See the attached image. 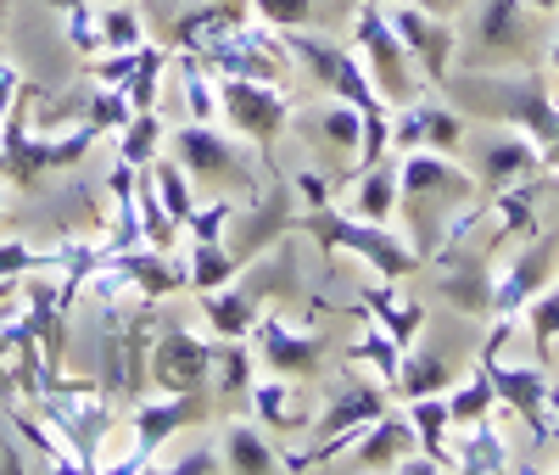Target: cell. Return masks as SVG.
I'll return each instance as SVG.
<instances>
[{
	"mask_svg": "<svg viewBox=\"0 0 559 475\" xmlns=\"http://www.w3.org/2000/svg\"><path fill=\"white\" fill-rule=\"evenodd\" d=\"M476 174L453 152H397V207L408 224V247L426 263L442 252L448 224L476 207Z\"/></svg>",
	"mask_w": 559,
	"mask_h": 475,
	"instance_id": "cell-1",
	"label": "cell"
},
{
	"mask_svg": "<svg viewBox=\"0 0 559 475\" xmlns=\"http://www.w3.org/2000/svg\"><path fill=\"white\" fill-rule=\"evenodd\" d=\"M34 84H23L17 95V107L0 118V179L17 185V190H34L45 174H62V168H79L90 152H96V129H57V134H34L28 129V107H34Z\"/></svg>",
	"mask_w": 559,
	"mask_h": 475,
	"instance_id": "cell-2",
	"label": "cell"
},
{
	"mask_svg": "<svg viewBox=\"0 0 559 475\" xmlns=\"http://www.w3.org/2000/svg\"><path fill=\"white\" fill-rule=\"evenodd\" d=\"M302 235H313L324 258H358L364 269H376V280H408L414 269H426V258H419L408 247V235H397L392 224H369L358 213H342V207H308L297 218Z\"/></svg>",
	"mask_w": 559,
	"mask_h": 475,
	"instance_id": "cell-3",
	"label": "cell"
},
{
	"mask_svg": "<svg viewBox=\"0 0 559 475\" xmlns=\"http://www.w3.org/2000/svg\"><path fill=\"white\" fill-rule=\"evenodd\" d=\"M459 68H537V12L526 0H471L459 34Z\"/></svg>",
	"mask_w": 559,
	"mask_h": 475,
	"instance_id": "cell-4",
	"label": "cell"
},
{
	"mask_svg": "<svg viewBox=\"0 0 559 475\" xmlns=\"http://www.w3.org/2000/svg\"><path fill=\"white\" fill-rule=\"evenodd\" d=\"M353 51H358L369 84H376V95L392 112L426 95V79H419V68L408 62L403 39H397V28L386 17V0H358V12H353Z\"/></svg>",
	"mask_w": 559,
	"mask_h": 475,
	"instance_id": "cell-5",
	"label": "cell"
},
{
	"mask_svg": "<svg viewBox=\"0 0 559 475\" xmlns=\"http://www.w3.org/2000/svg\"><path fill=\"white\" fill-rule=\"evenodd\" d=\"M218 79V123L247 140L252 152H274L292 123V95L280 79H241V73H213Z\"/></svg>",
	"mask_w": 559,
	"mask_h": 475,
	"instance_id": "cell-6",
	"label": "cell"
},
{
	"mask_svg": "<svg viewBox=\"0 0 559 475\" xmlns=\"http://www.w3.org/2000/svg\"><path fill=\"white\" fill-rule=\"evenodd\" d=\"M34 408L68 431V442L79 448L84 470H102V448H107V437H112V403H107V392L96 387V380L51 375V380L34 392Z\"/></svg>",
	"mask_w": 559,
	"mask_h": 475,
	"instance_id": "cell-7",
	"label": "cell"
},
{
	"mask_svg": "<svg viewBox=\"0 0 559 475\" xmlns=\"http://www.w3.org/2000/svg\"><path fill=\"white\" fill-rule=\"evenodd\" d=\"M207 414L202 392H157V397H134L129 403V453L107 459V475H146L157 464V453Z\"/></svg>",
	"mask_w": 559,
	"mask_h": 475,
	"instance_id": "cell-8",
	"label": "cell"
},
{
	"mask_svg": "<svg viewBox=\"0 0 559 475\" xmlns=\"http://www.w3.org/2000/svg\"><path fill=\"white\" fill-rule=\"evenodd\" d=\"M286 51H292V68H302L324 95H331V102H347L358 112H392L381 95H376V84H369V73H364L353 45H336V39H324L313 28H292L286 34Z\"/></svg>",
	"mask_w": 559,
	"mask_h": 475,
	"instance_id": "cell-9",
	"label": "cell"
},
{
	"mask_svg": "<svg viewBox=\"0 0 559 475\" xmlns=\"http://www.w3.org/2000/svg\"><path fill=\"white\" fill-rule=\"evenodd\" d=\"M509 330H515V324H492V342H481L476 364H481L487 380H492V397H498L509 414H515L537 442H554V419H548V392H554V380L543 375V364H503V358H498V347H503Z\"/></svg>",
	"mask_w": 559,
	"mask_h": 475,
	"instance_id": "cell-10",
	"label": "cell"
},
{
	"mask_svg": "<svg viewBox=\"0 0 559 475\" xmlns=\"http://www.w3.org/2000/svg\"><path fill=\"white\" fill-rule=\"evenodd\" d=\"M168 157L191 174L197 185H213L218 197L229 185H247V140H236L224 123H197L185 118L174 134H168Z\"/></svg>",
	"mask_w": 559,
	"mask_h": 475,
	"instance_id": "cell-11",
	"label": "cell"
},
{
	"mask_svg": "<svg viewBox=\"0 0 559 475\" xmlns=\"http://www.w3.org/2000/svg\"><path fill=\"white\" fill-rule=\"evenodd\" d=\"M386 17H392V28L403 39L408 62L419 68V79H426V90H442L453 79V68H459V28L442 12L414 7V0H392Z\"/></svg>",
	"mask_w": 559,
	"mask_h": 475,
	"instance_id": "cell-12",
	"label": "cell"
},
{
	"mask_svg": "<svg viewBox=\"0 0 559 475\" xmlns=\"http://www.w3.org/2000/svg\"><path fill=\"white\" fill-rule=\"evenodd\" d=\"M247 342H252L258 369L292 375V380H308V375L319 369V358H324V336H319V330L292 324L286 313H258V324H252Z\"/></svg>",
	"mask_w": 559,
	"mask_h": 475,
	"instance_id": "cell-13",
	"label": "cell"
},
{
	"mask_svg": "<svg viewBox=\"0 0 559 475\" xmlns=\"http://www.w3.org/2000/svg\"><path fill=\"white\" fill-rule=\"evenodd\" d=\"M464 118L453 102H408L392 112V152H459L464 146Z\"/></svg>",
	"mask_w": 559,
	"mask_h": 475,
	"instance_id": "cell-14",
	"label": "cell"
},
{
	"mask_svg": "<svg viewBox=\"0 0 559 475\" xmlns=\"http://www.w3.org/2000/svg\"><path fill=\"white\" fill-rule=\"evenodd\" d=\"M548 241L543 235H532V241H521V252L509 258L503 269H492V302H487V319L492 324H521V308L543 292L548 280Z\"/></svg>",
	"mask_w": 559,
	"mask_h": 475,
	"instance_id": "cell-15",
	"label": "cell"
},
{
	"mask_svg": "<svg viewBox=\"0 0 559 475\" xmlns=\"http://www.w3.org/2000/svg\"><path fill=\"white\" fill-rule=\"evenodd\" d=\"M152 380L163 392H202L213 380V342L197 336V330L168 324L152 347Z\"/></svg>",
	"mask_w": 559,
	"mask_h": 475,
	"instance_id": "cell-16",
	"label": "cell"
},
{
	"mask_svg": "<svg viewBox=\"0 0 559 475\" xmlns=\"http://www.w3.org/2000/svg\"><path fill=\"white\" fill-rule=\"evenodd\" d=\"M476 185L487 190H503V185H515V179H532L543 174V152H537V140L515 123H492V134L481 140V157H476Z\"/></svg>",
	"mask_w": 559,
	"mask_h": 475,
	"instance_id": "cell-17",
	"label": "cell"
},
{
	"mask_svg": "<svg viewBox=\"0 0 559 475\" xmlns=\"http://www.w3.org/2000/svg\"><path fill=\"white\" fill-rule=\"evenodd\" d=\"M252 23V12L247 7H236V0H207V7H197V12H179L174 17V28H168V45L174 51H191V57H213V51H224L229 39H236L241 28Z\"/></svg>",
	"mask_w": 559,
	"mask_h": 475,
	"instance_id": "cell-18",
	"label": "cell"
},
{
	"mask_svg": "<svg viewBox=\"0 0 559 475\" xmlns=\"http://www.w3.org/2000/svg\"><path fill=\"white\" fill-rule=\"evenodd\" d=\"M414 448H419V442H414L408 414L386 408V414H376L369 425H358L353 442H347V453H342L336 464H347V470H397V459L414 453Z\"/></svg>",
	"mask_w": 559,
	"mask_h": 475,
	"instance_id": "cell-19",
	"label": "cell"
},
{
	"mask_svg": "<svg viewBox=\"0 0 559 475\" xmlns=\"http://www.w3.org/2000/svg\"><path fill=\"white\" fill-rule=\"evenodd\" d=\"M247 408H252V419L263 425L269 437H292V431H302V425L313 419V403L297 392V380L292 375H252V387H247Z\"/></svg>",
	"mask_w": 559,
	"mask_h": 475,
	"instance_id": "cell-20",
	"label": "cell"
},
{
	"mask_svg": "<svg viewBox=\"0 0 559 475\" xmlns=\"http://www.w3.org/2000/svg\"><path fill=\"white\" fill-rule=\"evenodd\" d=\"M118 269H123V280H129V292L140 297V302H163V297H174V292H185L191 285V274H185V263H174L168 252H157V247H129V252H107Z\"/></svg>",
	"mask_w": 559,
	"mask_h": 475,
	"instance_id": "cell-21",
	"label": "cell"
},
{
	"mask_svg": "<svg viewBox=\"0 0 559 475\" xmlns=\"http://www.w3.org/2000/svg\"><path fill=\"white\" fill-rule=\"evenodd\" d=\"M543 185L548 179H515V185H503V190H492V197L481 202L487 207V218L498 224L492 229V241H532L537 235V202H543Z\"/></svg>",
	"mask_w": 559,
	"mask_h": 475,
	"instance_id": "cell-22",
	"label": "cell"
},
{
	"mask_svg": "<svg viewBox=\"0 0 559 475\" xmlns=\"http://www.w3.org/2000/svg\"><path fill=\"white\" fill-rule=\"evenodd\" d=\"M386 408H392V392L381 387V380H358L353 375V387H342L331 403L319 408V442L324 437H347V431H358V425H369Z\"/></svg>",
	"mask_w": 559,
	"mask_h": 475,
	"instance_id": "cell-23",
	"label": "cell"
},
{
	"mask_svg": "<svg viewBox=\"0 0 559 475\" xmlns=\"http://www.w3.org/2000/svg\"><path fill=\"white\" fill-rule=\"evenodd\" d=\"M364 308H369V319H376L397 347H414L419 336H426V302L403 297V292H397V280L369 285V292H364Z\"/></svg>",
	"mask_w": 559,
	"mask_h": 475,
	"instance_id": "cell-24",
	"label": "cell"
},
{
	"mask_svg": "<svg viewBox=\"0 0 559 475\" xmlns=\"http://www.w3.org/2000/svg\"><path fill=\"white\" fill-rule=\"evenodd\" d=\"M258 297L241 292L236 280L218 285V292H202V324H207V336L213 342H247L252 336V324H258Z\"/></svg>",
	"mask_w": 559,
	"mask_h": 475,
	"instance_id": "cell-25",
	"label": "cell"
},
{
	"mask_svg": "<svg viewBox=\"0 0 559 475\" xmlns=\"http://www.w3.org/2000/svg\"><path fill=\"white\" fill-rule=\"evenodd\" d=\"M224 470H241V475H269V470H286V453L274 448V437L263 431L258 419H236V425H224Z\"/></svg>",
	"mask_w": 559,
	"mask_h": 475,
	"instance_id": "cell-26",
	"label": "cell"
},
{
	"mask_svg": "<svg viewBox=\"0 0 559 475\" xmlns=\"http://www.w3.org/2000/svg\"><path fill=\"white\" fill-rule=\"evenodd\" d=\"M453 470H464V475H498V470H509V448H503V431L492 425V414L487 419H476V425H453Z\"/></svg>",
	"mask_w": 559,
	"mask_h": 475,
	"instance_id": "cell-27",
	"label": "cell"
},
{
	"mask_svg": "<svg viewBox=\"0 0 559 475\" xmlns=\"http://www.w3.org/2000/svg\"><path fill=\"white\" fill-rule=\"evenodd\" d=\"M403 414H408V425H414V442H419V453L426 459H437L442 464V475L453 470V414H448V392H431V397H408L403 403Z\"/></svg>",
	"mask_w": 559,
	"mask_h": 475,
	"instance_id": "cell-28",
	"label": "cell"
},
{
	"mask_svg": "<svg viewBox=\"0 0 559 475\" xmlns=\"http://www.w3.org/2000/svg\"><path fill=\"white\" fill-rule=\"evenodd\" d=\"M347 179H353L347 213H358V218H369V224H392V213H397V152L381 157L376 168L347 174Z\"/></svg>",
	"mask_w": 559,
	"mask_h": 475,
	"instance_id": "cell-29",
	"label": "cell"
},
{
	"mask_svg": "<svg viewBox=\"0 0 559 475\" xmlns=\"http://www.w3.org/2000/svg\"><path fill=\"white\" fill-rule=\"evenodd\" d=\"M7 419L17 425V437L28 442V448H39V459L51 464V470H62V475H84V459H79V448L68 442V431L57 419H45L39 408L28 414V408H7Z\"/></svg>",
	"mask_w": 559,
	"mask_h": 475,
	"instance_id": "cell-30",
	"label": "cell"
},
{
	"mask_svg": "<svg viewBox=\"0 0 559 475\" xmlns=\"http://www.w3.org/2000/svg\"><path fill=\"white\" fill-rule=\"evenodd\" d=\"M453 387V364H448V353H437V347H403V358H397V380H392V397H431V392H448Z\"/></svg>",
	"mask_w": 559,
	"mask_h": 475,
	"instance_id": "cell-31",
	"label": "cell"
},
{
	"mask_svg": "<svg viewBox=\"0 0 559 475\" xmlns=\"http://www.w3.org/2000/svg\"><path fill=\"white\" fill-rule=\"evenodd\" d=\"M168 73L179 79V107H185V118L218 123V79H213V68H207L202 57H191V51H174Z\"/></svg>",
	"mask_w": 559,
	"mask_h": 475,
	"instance_id": "cell-32",
	"label": "cell"
},
{
	"mask_svg": "<svg viewBox=\"0 0 559 475\" xmlns=\"http://www.w3.org/2000/svg\"><path fill=\"white\" fill-rule=\"evenodd\" d=\"M308 129H319V146L336 152V157L347 163V174H353L358 146H364V112L347 107V102H324L319 112H308Z\"/></svg>",
	"mask_w": 559,
	"mask_h": 475,
	"instance_id": "cell-33",
	"label": "cell"
},
{
	"mask_svg": "<svg viewBox=\"0 0 559 475\" xmlns=\"http://www.w3.org/2000/svg\"><path fill=\"white\" fill-rule=\"evenodd\" d=\"M185 274H191V292H218V285H229L241 274V252L229 241H191V252H185Z\"/></svg>",
	"mask_w": 559,
	"mask_h": 475,
	"instance_id": "cell-34",
	"label": "cell"
},
{
	"mask_svg": "<svg viewBox=\"0 0 559 475\" xmlns=\"http://www.w3.org/2000/svg\"><path fill=\"white\" fill-rule=\"evenodd\" d=\"M397 358H403V347L386 336V330H381L376 319H369V324L358 330V336H353V347H347V364H353V369H364L369 380H381L386 392H392V380H397Z\"/></svg>",
	"mask_w": 559,
	"mask_h": 475,
	"instance_id": "cell-35",
	"label": "cell"
},
{
	"mask_svg": "<svg viewBox=\"0 0 559 475\" xmlns=\"http://www.w3.org/2000/svg\"><path fill=\"white\" fill-rule=\"evenodd\" d=\"M448 274H442V297L459 308V313H476L487 319V302H492V269L481 263H459V258H442Z\"/></svg>",
	"mask_w": 559,
	"mask_h": 475,
	"instance_id": "cell-36",
	"label": "cell"
},
{
	"mask_svg": "<svg viewBox=\"0 0 559 475\" xmlns=\"http://www.w3.org/2000/svg\"><path fill=\"white\" fill-rule=\"evenodd\" d=\"M146 179H152V190H157V197H163V207L174 213V224L185 229V218L197 213V179L185 174V168H179V163H174L168 152H157V157H152Z\"/></svg>",
	"mask_w": 559,
	"mask_h": 475,
	"instance_id": "cell-37",
	"label": "cell"
},
{
	"mask_svg": "<svg viewBox=\"0 0 559 475\" xmlns=\"http://www.w3.org/2000/svg\"><path fill=\"white\" fill-rule=\"evenodd\" d=\"M112 140H118V157H123L129 168H152V157L163 152L168 129H163V118H157V107H152V112H129V123H123Z\"/></svg>",
	"mask_w": 559,
	"mask_h": 475,
	"instance_id": "cell-38",
	"label": "cell"
},
{
	"mask_svg": "<svg viewBox=\"0 0 559 475\" xmlns=\"http://www.w3.org/2000/svg\"><path fill=\"white\" fill-rule=\"evenodd\" d=\"M134 207H140V235H146V247L174 252V241H179V224H174V213L163 207V197L152 190L146 168H134Z\"/></svg>",
	"mask_w": 559,
	"mask_h": 475,
	"instance_id": "cell-39",
	"label": "cell"
},
{
	"mask_svg": "<svg viewBox=\"0 0 559 475\" xmlns=\"http://www.w3.org/2000/svg\"><path fill=\"white\" fill-rule=\"evenodd\" d=\"M252 375H258L252 342H213V387H218V397H247Z\"/></svg>",
	"mask_w": 559,
	"mask_h": 475,
	"instance_id": "cell-40",
	"label": "cell"
},
{
	"mask_svg": "<svg viewBox=\"0 0 559 475\" xmlns=\"http://www.w3.org/2000/svg\"><path fill=\"white\" fill-rule=\"evenodd\" d=\"M96 28H102V51H140L146 45V17L134 12V0H107L96 12Z\"/></svg>",
	"mask_w": 559,
	"mask_h": 475,
	"instance_id": "cell-41",
	"label": "cell"
},
{
	"mask_svg": "<svg viewBox=\"0 0 559 475\" xmlns=\"http://www.w3.org/2000/svg\"><path fill=\"white\" fill-rule=\"evenodd\" d=\"M492 380H487V369L476 364L464 380H453L448 387V414H453V425H476V419H487L492 414Z\"/></svg>",
	"mask_w": 559,
	"mask_h": 475,
	"instance_id": "cell-42",
	"label": "cell"
},
{
	"mask_svg": "<svg viewBox=\"0 0 559 475\" xmlns=\"http://www.w3.org/2000/svg\"><path fill=\"white\" fill-rule=\"evenodd\" d=\"M521 324H526V336H532L537 364H548L554 358V342H559V292H537L521 308Z\"/></svg>",
	"mask_w": 559,
	"mask_h": 475,
	"instance_id": "cell-43",
	"label": "cell"
},
{
	"mask_svg": "<svg viewBox=\"0 0 559 475\" xmlns=\"http://www.w3.org/2000/svg\"><path fill=\"white\" fill-rule=\"evenodd\" d=\"M84 129H96L102 140L107 134H118L123 123H129V102H123V90H107V84H96L84 95V118H79Z\"/></svg>",
	"mask_w": 559,
	"mask_h": 475,
	"instance_id": "cell-44",
	"label": "cell"
},
{
	"mask_svg": "<svg viewBox=\"0 0 559 475\" xmlns=\"http://www.w3.org/2000/svg\"><path fill=\"white\" fill-rule=\"evenodd\" d=\"M241 218V207L229 197H213V202H197V213L185 218V235L191 241H229V224Z\"/></svg>",
	"mask_w": 559,
	"mask_h": 475,
	"instance_id": "cell-45",
	"label": "cell"
},
{
	"mask_svg": "<svg viewBox=\"0 0 559 475\" xmlns=\"http://www.w3.org/2000/svg\"><path fill=\"white\" fill-rule=\"evenodd\" d=\"M152 470H163V475H218L224 470V453L213 442H185V453H168L163 448Z\"/></svg>",
	"mask_w": 559,
	"mask_h": 475,
	"instance_id": "cell-46",
	"label": "cell"
},
{
	"mask_svg": "<svg viewBox=\"0 0 559 475\" xmlns=\"http://www.w3.org/2000/svg\"><path fill=\"white\" fill-rule=\"evenodd\" d=\"M263 28L292 34V28H313V0H252L247 7Z\"/></svg>",
	"mask_w": 559,
	"mask_h": 475,
	"instance_id": "cell-47",
	"label": "cell"
},
{
	"mask_svg": "<svg viewBox=\"0 0 559 475\" xmlns=\"http://www.w3.org/2000/svg\"><path fill=\"white\" fill-rule=\"evenodd\" d=\"M34 269H57V252H39V247H28V241H0V280H23V274H34Z\"/></svg>",
	"mask_w": 559,
	"mask_h": 475,
	"instance_id": "cell-48",
	"label": "cell"
},
{
	"mask_svg": "<svg viewBox=\"0 0 559 475\" xmlns=\"http://www.w3.org/2000/svg\"><path fill=\"white\" fill-rule=\"evenodd\" d=\"M68 45H73L79 57H96V51H102V28H96V12H90V0L68 12Z\"/></svg>",
	"mask_w": 559,
	"mask_h": 475,
	"instance_id": "cell-49",
	"label": "cell"
},
{
	"mask_svg": "<svg viewBox=\"0 0 559 475\" xmlns=\"http://www.w3.org/2000/svg\"><path fill=\"white\" fill-rule=\"evenodd\" d=\"M292 190L302 197V213L308 207H331V174H319V168H297L292 174Z\"/></svg>",
	"mask_w": 559,
	"mask_h": 475,
	"instance_id": "cell-50",
	"label": "cell"
},
{
	"mask_svg": "<svg viewBox=\"0 0 559 475\" xmlns=\"http://www.w3.org/2000/svg\"><path fill=\"white\" fill-rule=\"evenodd\" d=\"M23 68H12V62H0V118H7L12 107H17V95H23Z\"/></svg>",
	"mask_w": 559,
	"mask_h": 475,
	"instance_id": "cell-51",
	"label": "cell"
},
{
	"mask_svg": "<svg viewBox=\"0 0 559 475\" xmlns=\"http://www.w3.org/2000/svg\"><path fill=\"white\" fill-rule=\"evenodd\" d=\"M543 62H548V79L559 84V28H554V39H548V51H543Z\"/></svg>",
	"mask_w": 559,
	"mask_h": 475,
	"instance_id": "cell-52",
	"label": "cell"
},
{
	"mask_svg": "<svg viewBox=\"0 0 559 475\" xmlns=\"http://www.w3.org/2000/svg\"><path fill=\"white\" fill-rule=\"evenodd\" d=\"M526 7H532L537 17H548V12H559V0H526Z\"/></svg>",
	"mask_w": 559,
	"mask_h": 475,
	"instance_id": "cell-53",
	"label": "cell"
},
{
	"mask_svg": "<svg viewBox=\"0 0 559 475\" xmlns=\"http://www.w3.org/2000/svg\"><path fill=\"white\" fill-rule=\"evenodd\" d=\"M45 7H51V12H62V17H68L73 7H84V0H45Z\"/></svg>",
	"mask_w": 559,
	"mask_h": 475,
	"instance_id": "cell-54",
	"label": "cell"
},
{
	"mask_svg": "<svg viewBox=\"0 0 559 475\" xmlns=\"http://www.w3.org/2000/svg\"><path fill=\"white\" fill-rule=\"evenodd\" d=\"M414 7H426V12H442V7H448V0H414Z\"/></svg>",
	"mask_w": 559,
	"mask_h": 475,
	"instance_id": "cell-55",
	"label": "cell"
},
{
	"mask_svg": "<svg viewBox=\"0 0 559 475\" xmlns=\"http://www.w3.org/2000/svg\"><path fill=\"white\" fill-rule=\"evenodd\" d=\"M12 292H17V285H12V280H0V302H7Z\"/></svg>",
	"mask_w": 559,
	"mask_h": 475,
	"instance_id": "cell-56",
	"label": "cell"
},
{
	"mask_svg": "<svg viewBox=\"0 0 559 475\" xmlns=\"http://www.w3.org/2000/svg\"><path fill=\"white\" fill-rule=\"evenodd\" d=\"M0 23H7V0H0Z\"/></svg>",
	"mask_w": 559,
	"mask_h": 475,
	"instance_id": "cell-57",
	"label": "cell"
},
{
	"mask_svg": "<svg viewBox=\"0 0 559 475\" xmlns=\"http://www.w3.org/2000/svg\"><path fill=\"white\" fill-rule=\"evenodd\" d=\"M386 7H392V0H386Z\"/></svg>",
	"mask_w": 559,
	"mask_h": 475,
	"instance_id": "cell-58",
	"label": "cell"
}]
</instances>
